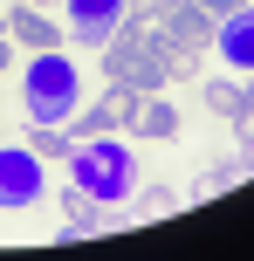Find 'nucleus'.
Wrapping results in <instances>:
<instances>
[{
  "mask_svg": "<svg viewBox=\"0 0 254 261\" xmlns=\"http://www.w3.org/2000/svg\"><path fill=\"white\" fill-rule=\"evenodd\" d=\"M21 103H27V117H35V124H69V117H76V103H82V76H76V62H69L62 48H41L35 62H27Z\"/></svg>",
  "mask_w": 254,
  "mask_h": 261,
  "instance_id": "1",
  "label": "nucleus"
},
{
  "mask_svg": "<svg viewBox=\"0 0 254 261\" xmlns=\"http://www.w3.org/2000/svg\"><path fill=\"white\" fill-rule=\"evenodd\" d=\"M69 172H76V186L90 199H103V206L131 199V186H137V158H131V144H117V138H82L76 151H69Z\"/></svg>",
  "mask_w": 254,
  "mask_h": 261,
  "instance_id": "2",
  "label": "nucleus"
},
{
  "mask_svg": "<svg viewBox=\"0 0 254 261\" xmlns=\"http://www.w3.org/2000/svg\"><path fill=\"white\" fill-rule=\"evenodd\" d=\"M151 35H165V41H179V48H213V35H220V14H206L200 0H165L158 14H151Z\"/></svg>",
  "mask_w": 254,
  "mask_h": 261,
  "instance_id": "3",
  "label": "nucleus"
},
{
  "mask_svg": "<svg viewBox=\"0 0 254 261\" xmlns=\"http://www.w3.org/2000/svg\"><path fill=\"white\" fill-rule=\"evenodd\" d=\"M41 186H48V179H41V158L27 151V144H21V151H0V206H7V213L35 206Z\"/></svg>",
  "mask_w": 254,
  "mask_h": 261,
  "instance_id": "4",
  "label": "nucleus"
},
{
  "mask_svg": "<svg viewBox=\"0 0 254 261\" xmlns=\"http://www.w3.org/2000/svg\"><path fill=\"white\" fill-rule=\"evenodd\" d=\"M117 130H137V138H172V130H179V110L165 103V90H131V96H124Z\"/></svg>",
  "mask_w": 254,
  "mask_h": 261,
  "instance_id": "5",
  "label": "nucleus"
},
{
  "mask_svg": "<svg viewBox=\"0 0 254 261\" xmlns=\"http://www.w3.org/2000/svg\"><path fill=\"white\" fill-rule=\"evenodd\" d=\"M220 55H227V62L234 69H247V76H254V0H247V7H234V14H220Z\"/></svg>",
  "mask_w": 254,
  "mask_h": 261,
  "instance_id": "6",
  "label": "nucleus"
},
{
  "mask_svg": "<svg viewBox=\"0 0 254 261\" xmlns=\"http://www.w3.org/2000/svg\"><path fill=\"white\" fill-rule=\"evenodd\" d=\"M7 35L21 41L27 55H41V48H55V21H48V7H35V0H21V7L7 14Z\"/></svg>",
  "mask_w": 254,
  "mask_h": 261,
  "instance_id": "7",
  "label": "nucleus"
},
{
  "mask_svg": "<svg viewBox=\"0 0 254 261\" xmlns=\"http://www.w3.org/2000/svg\"><path fill=\"white\" fill-rule=\"evenodd\" d=\"M62 206H69V234H62V241H90V234H103V227H110V206H103V199H90L82 186H69Z\"/></svg>",
  "mask_w": 254,
  "mask_h": 261,
  "instance_id": "8",
  "label": "nucleus"
},
{
  "mask_svg": "<svg viewBox=\"0 0 254 261\" xmlns=\"http://www.w3.org/2000/svg\"><path fill=\"white\" fill-rule=\"evenodd\" d=\"M206 110H213V117H227V124H241V117H247V83L206 76Z\"/></svg>",
  "mask_w": 254,
  "mask_h": 261,
  "instance_id": "9",
  "label": "nucleus"
},
{
  "mask_svg": "<svg viewBox=\"0 0 254 261\" xmlns=\"http://www.w3.org/2000/svg\"><path fill=\"white\" fill-rule=\"evenodd\" d=\"M27 151L48 165V158H69V151H76V138H69L62 124H35V130H27Z\"/></svg>",
  "mask_w": 254,
  "mask_h": 261,
  "instance_id": "10",
  "label": "nucleus"
},
{
  "mask_svg": "<svg viewBox=\"0 0 254 261\" xmlns=\"http://www.w3.org/2000/svg\"><path fill=\"white\" fill-rule=\"evenodd\" d=\"M69 21H124V0H62Z\"/></svg>",
  "mask_w": 254,
  "mask_h": 261,
  "instance_id": "11",
  "label": "nucleus"
},
{
  "mask_svg": "<svg viewBox=\"0 0 254 261\" xmlns=\"http://www.w3.org/2000/svg\"><path fill=\"white\" fill-rule=\"evenodd\" d=\"M110 35H117V21H69V41H82V48H103Z\"/></svg>",
  "mask_w": 254,
  "mask_h": 261,
  "instance_id": "12",
  "label": "nucleus"
},
{
  "mask_svg": "<svg viewBox=\"0 0 254 261\" xmlns=\"http://www.w3.org/2000/svg\"><path fill=\"white\" fill-rule=\"evenodd\" d=\"M158 7H165V0H124V14H137V21H151Z\"/></svg>",
  "mask_w": 254,
  "mask_h": 261,
  "instance_id": "13",
  "label": "nucleus"
},
{
  "mask_svg": "<svg viewBox=\"0 0 254 261\" xmlns=\"http://www.w3.org/2000/svg\"><path fill=\"white\" fill-rule=\"evenodd\" d=\"M206 14H234V7H247V0H200Z\"/></svg>",
  "mask_w": 254,
  "mask_h": 261,
  "instance_id": "14",
  "label": "nucleus"
},
{
  "mask_svg": "<svg viewBox=\"0 0 254 261\" xmlns=\"http://www.w3.org/2000/svg\"><path fill=\"white\" fill-rule=\"evenodd\" d=\"M241 130H254V83H247V117H241Z\"/></svg>",
  "mask_w": 254,
  "mask_h": 261,
  "instance_id": "15",
  "label": "nucleus"
},
{
  "mask_svg": "<svg viewBox=\"0 0 254 261\" xmlns=\"http://www.w3.org/2000/svg\"><path fill=\"white\" fill-rule=\"evenodd\" d=\"M7 62H14V41H7V35H0V69H7Z\"/></svg>",
  "mask_w": 254,
  "mask_h": 261,
  "instance_id": "16",
  "label": "nucleus"
},
{
  "mask_svg": "<svg viewBox=\"0 0 254 261\" xmlns=\"http://www.w3.org/2000/svg\"><path fill=\"white\" fill-rule=\"evenodd\" d=\"M0 35H7V14H0Z\"/></svg>",
  "mask_w": 254,
  "mask_h": 261,
  "instance_id": "17",
  "label": "nucleus"
},
{
  "mask_svg": "<svg viewBox=\"0 0 254 261\" xmlns=\"http://www.w3.org/2000/svg\"><path fill=\"white\" fill-rule=\"evenodd\" d=\"M35 7H55V0H35Z\"/></svg>",
  "mask_w": 254,
  "mask_h": 261,
  "instance_id": "18",
  "label": "nucleus"
}]
</instances>
